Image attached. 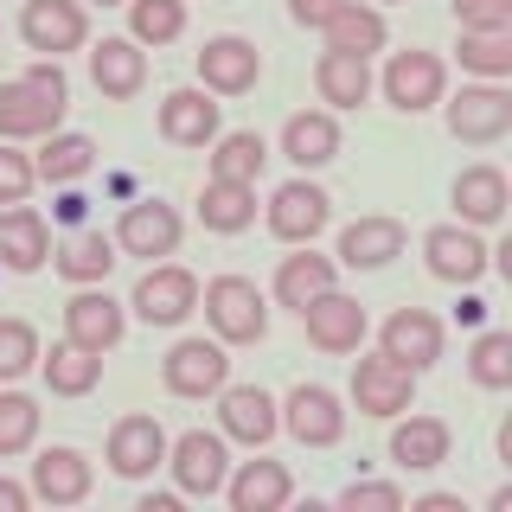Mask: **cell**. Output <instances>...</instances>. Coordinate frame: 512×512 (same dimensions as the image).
<instances>
[{"label": "cell", "mask_w": 512, "mask_h": 512, "mask_svg": "<svg viewBox=\"0 0 512 512\" xmlns=\"http://www.w3.org/2000/svg\"><path fill=\"white\" fill-rule=\"evenodd\" d=\"M64 109H71V84H64L58 58H45V64H32L26 77L0 84V135L7 141L52 135V128L64 122Z\"/></svg>", "instance_id": "cell-1"}, {"label": "cell", "mask_w": 512, "mask_h": 512, "mask_svg": "<svg viewBox=\"0 0 512 512\" xmlns=\"http://www.w3.org/2000/svg\"><path fill=\"white\" fill-rule=\"evenodd\" d=\"M205 320L218 327L224 346H256L269 333L263 288H256L250 276H212V282H205Z\"/></svg>", "instance_id": "cell-2"}, {"label": "cell", "mask_w": 512, "mask_h": 512, "mask_svg": "<svg viewBox=\"0 0 512 512\" xmlns=\"http://www.w3.org/2000/svg\"><path fill=\"white\" fill-rule=\"evenodd\" d=\"M20 39L45 58H64V52H84L90 39V13L84 0H26L20 13Z\"/></svg>", "instance_id": "cell-3"}, {"label": "cell", "mask_w": 512, "mask_h": 512, "mask_svg": "<svg viewBox=\"0 0 512 512\" xmlns=\"http://www.w3.org/2000/svg\"><path fill=\"white\" fill-rule=\"evenodd\" d=\"M442 90H448V64L436 52H397L384 64V96H391V109H404V116L436 109Z\"/></svg>", "instance_id": "cell-4"}, {"label": "cell", "mask_w": 512, "mask_h": 512, "mask_svg": "<svg viewBox=\"0 0 512 512\" xmlns=\"http://www.w3.org/2000/svg\"><path fill=\"white\" fill-rule=\"evenodd\" d=\"M199 308V276L180 263H154L148 276L135 282V314L148 327H180V320Z\"/></svg>", "instance_id": "cell-5"}, {"label": "cell", "mask_w": 512, "mask_h": 512, "mask_svg": "<svg viewBox=\"0 0 512 512\" xmlns=\"http://www.w3.org/2000/svg\"><path fill=\"white\" fill-rule=\"evenodd\" d=\"M256 77H263V52H256L250 39H237V32L205 39V52H199V90L244 96V90H256Z\"/></svg>", "instance_id": "cell-6"}, {"label": "cell", "mask_w": 512, "mask_h": 512, "mask_svg": "<svg viewBox=\"0 0 512 512\" xmlns=\"http://www.w3.org/2000/svg\"><path fill=\"white\" fill-rule=\"evenodd\" d=\"M410 397H416V372H410V365H397L391 352L352 365V404H359L365 416H404Z\"/></svg>", "instance_id": "cell-7"}, {"label": "cell", "mask_w": 512, "mask_h": 512, "mask_svg": "<svg viewBox=\"0 0 512 512\" xmlns=\"http://www.w3.org/2000/svg\"><path fill=\"white\" fill-rule=\"evenodd\" d=\"M512 128V96L506 84H468L448 103V135L455 141H474V148H487V141H500Z\"/></svg>", "instance_id": "cell-8"}, {"label": "cell", "mask_w": 512, "mask_h": 512, "mask_svg": "<svg viewBox=\"0 0 512 512\" xmlns=\"http://www.w3.org/2000/svg\"><path fill=\"white\" fill-rule=\"evenodd\" d=\"M116 250L128 256H173L180 250V212H173L167 199H135V205H122V218H116Z\"/></svg>", "instance_id": "cell-9"}, {"label": "cell", "mask_w": 512, "mask_h": 512, "mask_svg": "<svg viewBox=\"0 0 512 512\" xmlns=\"http://www.w3.org/2000/svg\"><path fill=\"white\" fill-rule=\"evenodd\" d=\"M167 468H173V480H180V493L212 500V493H224V474H231V461H224V436L186 429L180 442H167Z\"/></svg>", "instance_id": "cell-10"}, {"label": "cell", "mask_w": 512, "mask_h": 512, "mask_svg": "<svg viewBox=\"0 0 512 512\" xmlns=\"http://www.w3.org/2000/svg\"><path fill=\"white\" fill-rule=\"evenodd\" d=\"M160 378H167L173 397H218L224 378H231V359L212 340H180L167 352V365H160Z\"/></svg>", "instance_id": "cell-11"}, {"label": "cell", "mask_w": 512, "mask_h": 512, "mask_svg": "<svg viewBox=\"0 0 512 512\" xmlns=\"http://www.w3.org/2000/svg\"><path fill=\"white\" fill-rule=\"evenodd\" d=\"M282 423H288V436L308 442V448H333L346 436V410H340V397H333L327 384H295L288 404H282Z\"/></svg>", "instance_id": "cell-12"}, {"label": "cell", "mask_w": 512, "mask_h": 512, "mask_svg": "<svg viewBox=\"0 0 512 512\" xmlns=\"http://www.w3.org/2000/svg\"><path fill=\"white\" fill-rule=\"evenodd\" d=\"M160 461H167V429L154 416H116V429H109V468L122 480H148Z\"/></svg>", "instance_id": "cell-13"}, {"label": "cell", "mask_w": 512, "mask_h": 512, "mask_svg": "<svg viewBox=\"0 0 512 512\" xmlns=\"http://www.w3.org/2000/svg\"><path fill=\"white\" fill-rule=\"evenodd\" d=\"M423 256H429V269L455 288L487 276V244H480L468 224H436V231H423Z\"/></svg>", "instance_id": "cell-14"}, {"label": "cell", "mask_w": 512, "mask_h": 512, "mask_svg": "<svg viewBox=\"0 0 512 512\" xmlns=\"http://www.w3.org/2000/svg\"><path fill=\"white\" fill-rule=\"evenodd\" d=\"M301 320H308V340L320 352H359V340H365V308L352 295H340V288L314 295L308 308H301Z\"/></svg>", "instance_id": "cell-15"}, {"label": "cell", "mask_w": 512, "mask_h": 512, "mask_svg": "<svg viewBox=\"0 0 512 512\" xmlns=\"http://www.w3.org/2000/svg\"><path fill=\"white\" fill-rule=\"evenodd\" d=\"M384 352H391L397 365H410V372H429V365L442 359V320L429 308H397L391 320H384Z\"/></svg>", "instance_id": "cell-16"}, {"label": "cell", "mask_w": 512, "mask_h": 512, "mask_svg": "<svg viewBox=\"0 0 512 512\" xmlns=\"http://www.w3.org/2000/svg\"><path fill=\"white\" fill-rule=\"evenodd\" d=\"M327 212H333V199L314 180H288V186H276V199H269V231H276L282 244H308L320 224H327Z\"/></svg>", "instance_id": "cell-17"}, {"label": "cell", "mask_w": 512, "mask_h": 512, "mask_svg": "<svg viewBox=\"0 0 512 512\" xmlns=\"http://www.w3.org/2000/svg\"><path fill=\"white\" fill-rule=\"evenodd\" d=\"M52 256V224H45L32 205H7L0 212V269H13V276H32V269Z\"/></svg>", "instance_id": "cell-18"}, {"label": "cell", "mask_w": 512, "mask_h": 512, "mask_svg": "<svg viewBox=\"0 0 512 512\" xmlns=\"http://www.w3.org/2000/svg\"><path fill=\"white\" fill-rule=\"evenodd\" d=\"M64 340L84 352H109L122 340V301H109L103 288L84 282V295H71V308H64Z\"/></svg>", "instance_id": "cell-19"}, {"label": "cell", "mask_w": 512, "mask_h": 512, "mask_svg": "<svg viewBox=\"0 0 512 512\" xmlns=\"http://www.w3.org/2000/svg\"><path fill=\"white\" fill-rule=\"evenodd\" d=\"M218 103L212 90H173L167 103H160V135L173 141V148H205V141H218Z\"/></svg>", "instance_id": "cell-20"}, {"label": "cell", "mask_w": 512, "mask_h": 512, "mask_svg": "<svg viewBox=\"0 0 512 512\" xmlns=\"http://www.w3.org/2000/svg\"><path fill=\"white\" fill-rule=\"evenodd\" d=\"M224 404H218V416H224V436H237V442H250V448H263L269 436H276V397L269 391H256V384H224Z\"/></svg>", "instance_id": "cell-21"}, {"label": "cell", "mask_w": 512, "mask_h": 512, "mask_svg": "<svg viewBox=\"0 0 512 512\" xmlns=\"http://www.w3.org/2000/svg\"><path fill=\"white\" fill-rule=\"evenodd\" d=\"M32 493L52 500V506L90 500V455L84 448H45V455L32 461Z\"/></svg>", "instance_id": "cell-22"}, {"label": "cell", "mask_w": 512, "mask_h": 512, "mask_svg": "<svg viewBox=\"0 0 512 512\" xmlns=\"http://www.w3.org/2000/svg\"><path fill=\"white\" fill-rule=\"evenodd\" d=\"M404 244H410V231L397 218H359L340 231V263L346 269H384L391 256H404Z\"/></svg>", "instance_id": "cell-23"}, {"label": "cell", "mask_w": 512, "mask_h": 512, "mask_svg": "<svg viewBox=\"0 0 512 512\" xmlns=\"http://www.w3.org/2000/svg\"><path fill=\"white\" fill-rule=\"evenodd\" d=\"M224 493H231L237 512H282L295 480H288L282 461H244L237 474H224Z\"/></svg>", "instance_id": "cell-24"}, {"label": "cell", "mask_w": 512, "mask_h": 512, "mask_svg": "<svg viewBox=\"0 0 512 512\" xmlns=\"http://www.w3.org/2000/svg\"><path fill=\"white\" fill-rule=\"evenodd\" d=\"M282 154L295 160V167H327V160H340V122H333L327 109L288 116L282 122Z\"/></svg>", "instance_id": "cell-25"}, {"label": "cell", "mask_w": 512, "mask_h": 512, "mask_svg": "<svg viewBox=\"0 0 512 512\" xmlns=\"http://www.w3.org/2000/svg\"><path fill=\"white\" fill-rule=\"evenodd\" d=\"M90 77H96V90L103 96H135L141 84H148V52H141L135 39H103L90 52Z\"/></svg>", "instance_id": "cell-26"}, {"label": "cell", "mask_w": 512, "mask_h": 512, "mask_svg": "<svg viewBox=\"0 0 512 512\" xmlns=\"http://www.w3.org/2000/svg\"><path fill=\"white\" fill-rule=\"evenodd\" d=\"M448 423L442 416H410V423H397L391 429V461L397 468H416V474H429V468H442L448 461Z\"/></svg>", "instance_id": "cell-27"}, {"label": "cell", "mask_w": 512, "mask_h": 512, "mask_svg": "<svg viewBox=\"0 0 512 512\" xmlns=\"http://www.w3.org/2000/svg\"><path fill=\"white\" fill-rule=\"evenodd\" d=\"M320 32H327V52H352V58H372V52H384V39H391V32H384V13L365 7V0H346Z\"/></svg>", "instance_id": "cell-28"}, {"label": "cell", "mask_w": 512, "mask_h": 512, "mask_svg": "<svg viewBox=\"0 0 512 512\" xmlns=\"http://www.w3.org/2000/svg\"><path fill=\"white\" fill-rule=\"evenodd\" d=\"M314 90H320V103H333V109H359L365 96H372V71H365V58H352V52H320Z\"/></svg>", "instance_id": "cell-29"}, {"label": "cell", "mask_w": 512, "mask_h": 512, "mask_svg": "<svg viewBox=\"0 0 512 512\" xmlns=\"http://www.w3.org/2000/svg\"><path fill=\"white\" fill-rule=\"evenodd\" d=\"M455 212L461 224H493V218H506V173L500 167H461V180H455Z\"/></svg>", "instance_id": "cell-30"}, {"label": "cell", "mask_w": 512, "mask_h": 512, "mask_svg": "<svg viewBox=\"0 0 512 512\" xmlns=\"http://www.w3.org/2000/svg\"><path fill=\"white\" fill-rule=\"evenodd\" d=\"M333 288V256H314V250H301V256H282V269H276V301L282 308H308L314 295H327Z\"/></svg>", "instance_id": "cell-31"}, {"label": "cell", "mask_w": 512, "mask_h": 512, "mask_svg": "<svg viewBox=\"0 0 512 512\" xmlns=\"http://www.w3.org/2000/svg\"><path fill=\"white\" fill-rule=\"evenodd\" d=\"M90 167H96V141L90 135H64V128H52V135H45V148H39V160H32V173H39V180H52V186L84 180Z\"/></svg>", "instance_id": "cell-32"}, {"label": "cell", "mask_w": 512, "mask_h": 512, "mask_svg": "<svg viewBox=\"0 0 512 512\" xmlns=\"http://www.w3.org/2000/svg\"><path fill=\"white\" fill-rule=\"evenodd\" d=\"M45 359V352H39ZM96 378H103V352H84V346H52V359H45V384H52L58 397H90Z\"/></svg>", "instance_id": "cell-33"}, {"label": "cell", "mask_w": 512, "mask_h": 512, "mask_svg": "<svg viewBox=\"0 0 512 512\" xmlns=\"http://www.w3.org/2000/svg\"><path fill=\"white\" fill-rule=\"evenodd\" d=\"M109 269H116V237H103V231H77L71 244L58 250V276L64 282H103Z\"/></svg>", "instance_id": "cell-34"}, {"label": "cell", "mask_w": 512, "mask_h": 512, "mask_svg": "<svg viewBox=\"0 0 512 512\" xmlns=\"http://www.w3.org/2000/svg\"><path fill=\"white\" fill-rule=\"evenodd\" d=\"M263 135L256 128H237V135H218V154H212V180H237V186H256V173H263Z\"/></svg>", "instance_id": "cell-35"}, {"label": "cell", "mask_w": 512, "mask_h": 512, "mask_svg": "<svg viewBox=\"0 0 512 512\" xmlns=\"http://www.w3.org/2000/svg\"><path fill=\"white\" fill-rule=\"evenodd\" d=\"M199 218L205 231H244L256 218V186H237V180H212L199 199Z\"/></svg>", "instance_id": "cell-36"}, {"label": "cell", "mask_w": 512, "mask_h": 512, "mask_svg": "<svg viewBox=\"0 0 512 512\" xmlns=\"http://www.w3.org/2000/svg\"><path fill=\"white\" fill-rule=\"evenodd\" d=\"M461 71L487 77V84H506L512 77V32H461Z\"/></svg>", "instance_id": "cell-37"}, {"label": "cell", "mask_w": 512, "mask_h": 512, "mask_svg": "<svg viewBox=\"0 0 512 512\" xmlns=\"http://www.w3.org/2000/svg\"><path fill=\"white\" fill-rule=\"evenodd\" d=\"M135 45H173L186 32V0H128Z\"/></svg>", "instance_id": "cell-38"}, {"label": "cell", "mask_w": 512, "mask_h": 512, "mask_svg": "<svg viewBox=\"0 0 512 512\" xmlns=\"http://www.w3.org/2000/svg\"><path fill=\"white\" fill-rule=\"evenodd\" d=\"M39 442V404L20 391H0V455H26Z\"/></svg>", "instance_id": "cell-39"}, {"label": "cell", "mask_w": 512, "mask_h": 512, "mask_svg": "<svg viewBox=\"0 0 512 512\" xmlns=\"http://www.w3.org/2000/svg\"><path fill=\"white\" fill-rule=\"evenodd\" d=\"M468 372H474V384H487V391H506L512 384V333H480L474 352H468Z\"/></svg>", "instance_id": "cell-40"}, {"label": "cell", "mask_w": 512, "mask_h": 512, "mask_svg": "<svg viewBox=\"0 0 512 512\" xmlns=\"http://www.w3.org/2000/svg\"><path fill=\"white\" fill-rule=\"evenodd\" d=\"M39 365V333L26 320H0V378H26Z\"/></svg>", "instance_id": "cell-41"}, {"label": "cell", "mask_w": 512, "mask_h": 512, "mask_svg": "<svg viewBox=\"0 0 512 512\" xmlns=\"http://www.w3.org/2000/svg\"><path fill=\"white\" fill-rule=\"evenodd\" d=\"M346 512H404V487H391V480H352L340 493Z\"/></svg>", "instance_id": "cell-42"}, {"label": "cell", "mask_w": 512, "mask_h": 512, "mask_svg": "<svg viewBox=\"0 0 512 512\" xmlns=\"http://www.w3.org/2000/svg\"><path fill=\"white\" fill-rule=\"evenodd\" d=\"M461 32H512V0H455Z\"/></svg>", "instance_id": "cell-43"}, {"label": "cell", "mask_w": 512, "mask_h": 512, "mask_svg": "<svg viewBox=\"0 0 512 512\" xmlns=\"http://www.w3.org/2000/svg\"><path fill=\"white\" fill-rule=\"evenodd\" d=\"M32 186H39V173H32V160H26L20 148H0V205H20Z\"/></svg>", "instance_id": "cell-44"}, {"label": "cell", "mask_w": 512, "mask_h": 512, "mask_svg": "<svg viewBox=\"0 0 512 512\" xmlns=\"http://www.w3.org/2000/svg\"><path fill=\"white\" fill-rule=\"evenodd\" d=\"M340 7H346V0H288V20H295V26H314V32H320V26H327Z\"/></svg>", "instance_id": "cell-45"}, {"label": "cell", "mask_w": 512, "mask_h": 512, "mask_svg": "<svg viewBox=\"0 0 512 512\" xmlns=\"http://www.w3.org/2000/svg\"><path fill=\"white\" fill-rule=\"evenodd\" d=\"M84 212H90L84 192H64V199H58V218H64V224H84Z\"/></svg>", "instance_id": "cell-46"}, {"label": "cell", "mask_w": 512, "mask_h": 512, "mask_svg": "<svg viewBox=\"0 0 512 512\" xmlns=\"http://www.w3.org/2000/svg\"><path fill=\"white\" fill-rule=\"evenodd\" d=\"M26 500L32 493L20 487V480H0V512H26Z\"/></svg>", "instance_id": "cell-47"}, {"label": "cell", "mask_w": 512, "mask_h": 512, "mask_svg": "<svg viewBox=\"0 0 512 512\" xmlns=\"http://www.w3.org/2000/svg\"><path fill=\"white\" fill-rule=\"evenodd\" d=\"M416 512H461V500H455V493H423Z\"/></svg>", "instance_id": "cell-48"}, {"label": "cell", "mask_w": 512, "mask_h": 512, "mask_svg": "<svg viewBox=\"0 0 512 512\" xmlns=\"http://www.w3.org/2000/svg\"><path fill=\"white\" fill-rule=\"evenodd\" d=\"M96 7H128V0H96Z\"/></svg>", "instance_id": "cell-49"}]
</instances>
